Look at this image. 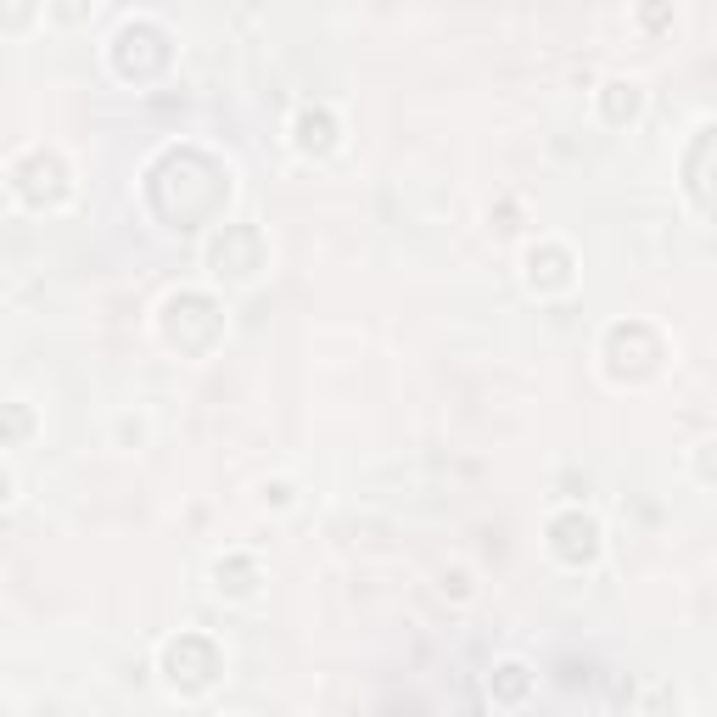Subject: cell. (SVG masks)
<instances>
[{"label": "cell", "instance_id": "cell-1", "mask_svg": "<svg viewBox=\"0 0 717 717\" xmlns=\"http://www.w3.org/2000/svg\"><path fill=\"white\" fill-rule=\"evenodd\" d=\"M6 499H12V477H6V471H0V505H6Z\"/></svg>", "mask_w": 717, "mask_h": 717}]
</instances>
